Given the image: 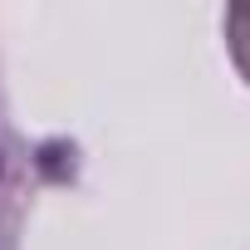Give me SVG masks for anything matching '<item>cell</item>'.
I'll list each match as a JSON object with an SVG mask.
<instances>
[{
  "label": "cell",
  "instance_id": "cell-1",
  "mask_svg": "<svg viewBox=\"0 0 250 250\" xmlns=\"http://www.w3.org/2000/svg\"><path fill=\"white\" fill-rule=\"evenodd\" d=\"M226 49H230V64L235 74L250 83V0L226 10Z\"/></svg>",
  "mask_w": 250,
  "mask_h": 250
},
{
  "label": "cell",
  "instance_id": "cell-2",
  "mask_svg": "<svg viewBox=\"0 0 250 250\" xmlns=\"http://www.w3.org/2000/svg\"><path fill=\"white\" fill-rule=\"evenodd\" d=\"M0 196H5V143H0Z\"/></svg>",
  "mask_w": 250,
  "mask_h": 250
}]
</instances>
